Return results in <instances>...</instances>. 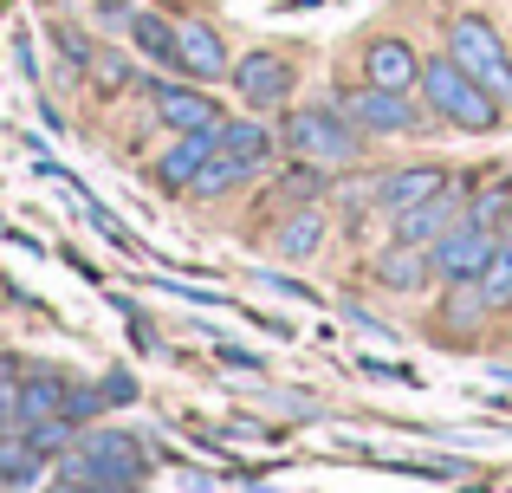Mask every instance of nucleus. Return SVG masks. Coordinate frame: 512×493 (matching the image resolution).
I'll use <instances>...</instances> for the list:
<instances>
[{"instance_id":"obj_7","label":"nucleus","mask_w":512,"mask_h":493,"mask_svg":"<svg viewBox=\"0 0 512 493\" xmlns=\"http://www.w3.org/2000/svg\"><path fill=\"white\" fill-rule=\"evenodd\" d=\"M448 228H461V202H454L448 189H441V195H428V202H415V208H402V215H396V241H409V247H435Z\"/></svg>"},{"instance_id":"obj_2","label":"nucleus","mask_w":512,"mask_h":493,"mask_svg":"<svg viewBox=\"0 0 512 493\" xmlns=\"http://www.w3.org/2000/svg\"><path fill=\"white\" fill-rule=\"evenodd\" d=\"M448 52H454V65H467V72L480 78V85L493 91V98H512V65H506V46H500V33H493L480 13H467V20H454L448 26Z\"/></svg>"},{"instance_id":"obj_20","label":"nucleus","mask_w":512,"mask_h":493,"mask_svg":"<svg viewBox=\"0 0 512 493\" xmlns=\"http://www.w3.org/2000/svg\"><path fill=\"white\" fill-rule=\"evenodd\" d=\"M480 299H487V305H506V299H512V234L493 247L487 273H480Z\"/></svg>"},{"instance_id":"obj_13","label":"nucleus","mask_w":512,"mask_h":493,"mask_svg":"<svg viewBox=\"0 0 512 493\" xmlns=\"http://www.w3.org/2000/svg\"><path fill=\"white\" fill-rule=\"evenodd\" d=\"M441 182H448L441 169L415 163V169H389L376 195H383V208H396V215H402V208H415V202H428V195H441Z\"/></svg>"},{"instance_id":"obj_6","label":"nucleus","mask_w":512,"mask_h":493,"mask_svg":"<svg viewBox=\"0 0 512 493\" xmlns=\"http://www.w3.org/2000/svg\"><path fill=\"white\" fill-rule=\"evenodd\" d=\"M344 124L357 130H376V137H396V130H415V111L402 104V91H383V85H357L344 91Z\"/></svg>"},{"instance_id":"obj_3","label":"nucleus","mask_w":512,"mask_h":493,"mask_svg":"<svg viewBox=\"0 0 512 493\" xmlns=\"http://www.w3.org/2000/svg\"><path fill=\"white\" fill-rule=\"evenodd\" d=\"M65 474H78V481H91V487H137L143 481V448L117 429L85 435V448L65 461Z\"/></svg>"},{"instance_id":"obj_8","label":"nucleus","mask_w":512,"mask_h":493,"mask_svg":"<svg viewBox=\"0 0 512 493\" xmlns=\"http://www.w3.org/2000/svg\"><path fill=\"white\" fill-rule=\"evenodd\" d=\"M227 124V117H221ZM221 124H201V130H188L182 143H175V150L163 156V163H156V182H163V189H188V182L201 176V163H208L214 150H221Z\"/></svg>"},{"instance_id":"obj_9","label":"nucleus","mask_w":512,"mask_h":493,"mask_svg":"<svg viewBox=\"0 0 512 493\" xmlns=\"http://www.w3.org/2000/svg\"><path fill=\"white\" fill-rule=\"evenodd\" d=\"M234 85H240V98L247 104H286V91H292V72H286V59H273V52H253V59H240L234 65Z\"/></svg>"},{"instance_id":"obj_18","label":"nucleus","mask_w":512,"mask_h":493,"mask_svg":"<svg viewBox=\"0 0 512 493\" xmlns=\"http://www.w3.org/2000/svg\"><path fill=\"white\" fill-rule=\"evenodd\" d=\"M130 33H137V46L150 52V59L182 65V52H175V26H169V20H156V13H130Z\"/></svg>"},{"instance_id":"obj_25","label":"nucleus","mask_w":512,"mask_h":493,"mask_svg":"<svg viewBox=\"0 0 512 493\" xmlns=\"http://www.w3.org/2000/svg\"><path fill=\"white\" fill-rule=\"evenodd\" d=\"M0 377H13V364H7V357H0Z\"/></svg>"},{"instance_id":"obj_5","label":"nucleus","mask_w":512,"mask_h":493,"mask_svg":"<svg viewBox=\"0 0 512 493\" xmlns=\"http://www.w3.org/2000/svg\"><path fill=\"white\" fill-rule=\"evenodd\" d=\"M493 247H500V234L480 228V221H461V228H448L435 241V273L441 279H480L493 260Z\"/></svg>"},{"instance_id":"obj_17","label":"nucleus","mask_w":512,"mask_h":493,"mask_svg":"<svg viewBox=\"0 0 512 493\" xmlns=\"http://www.w3.org/2000/svg\"><path fill=\"white\" fill-rule=\"evenodd\" d=\"M240 176H253V163H240V156L214 150L208 163H201V176L188 182V189H195V195H227V189H240Z\"/></svg>"},{"instance_id":"obj_19","label":"nucleus","mask_w":512,"mask_h":493,"mask_svg":"<svg viewBox=\"0 0 512 493\" xmlns=\"http://www.w3.org/2000/svg\"><path fill=\"white\" fill-rule=\"evenodd\" d=\"M325 247V221L318 215H292L286 228H279V253H286V260H305V253H318Z\"/></svg>"},{"instance_id":"obj_23","label":"nucleus","mask_w":512,"mask_h":493,"mask_svg":"<svg viewBox=\"0 0 512 493\" xmlns=\"http://www.w3.org/2000/svg\"><path fill=\"white\" fill-rule=\"evenodd\" d=\"M363 370H370V377H383V383H409V370H402V364H383V357H363Z\"/></svg>"},{"instance_id":"obj_1","label":"nucleus","mask_w":512,"mask_h":493,"mask_svg":"<svg viewBox=\"0 0 512 493\" xmlns=\"http://www.w3.org/2000/svg\"><path fill=\"white\" fill-rule=\"evenodd\" d=\"M422 91H428V104L461 130H493L500 124V98H493L467 65H454V52L448 59H422Z\"/></svg>"},{"instance_id":"obj_14","label":"nucleus","mask_w":512,"mask_h":493,"mask_svg":"<svg viewBox=\"0 0 512 493\" xmlns=\"http://www.w3.org/2000/svg\"><path fill=\"white\" fill-rule=\"evenodd\" d=\"M435 273V247H409V241H396L376 260V279L383 286H396V292H409V286H422V279Z\"/></svg>"},{"instance_id":"obj_12","label":"nucleus","mask_w":512,"mask_h":493,"mask_svg":"<svg viewBox=\"0 0 512 493\" xmlns=\"http://www.w3.org/2000/svg\"><path fill=\"white\" fill-rule=\"evenodd\" d=\"M156 117H163L169 130H201V124H221V111H214L201 91H182V85H156Z\"/></svg>"},{"instance_id":"obj_15","label":"nucleus","mask_w":512,"mask_h":493,"mask_svg":"<svg viewBox=\"0 0 512 493\" xmlns=\"http://www.w3.org/2000/svg\"><path fill=\"white\" fill-rule=\"evenodd\" d=\"M65 396H72V377H52V370H39V377L20 390V416H26V422L65 416Z\"/></svg>"},{"instance_id":"obj_16","label":"nucleus","mask_w":512,"mask_h":493,"mask_svg":"<svg viewBox=\"0 0 512 493\" xmlns=\"http://www.w3.org/2000/svg\"><path fill=\"white\" fill-rule=\"evenodd\" d=\"M221 150L260 169L266 156H273V130H266V124H221Z\"/></svg>"},{"instance_id":"obj_10","label":"nucleus","mask_w":512,"mask_h":493,"mask_svg":"<svg viewBox=\"0 0 512 493\" xmlns=\"http://www.w3.org/2000/svg\"><path fill=\"white\" fill-rule=\"evenodd\" d=\"M415 78H422V59H415L402 39H376L370 52H363V85H383V91H409Z\"/></svg>"},{"instance_id":"obj_11","label":"nucleus","mask_w":512,"mask_h":493,"mask_svg":"<svg viewBox=\"0 0 512 493\" xmlns=\"http://www.w3.org/2000/svg\"><path fill=\"white\" fill-rule=\"evenodd\" d=\"M175 52H182V72H195V78H221L227 72V46H221V33H214L208 20L175 26Z\"/></svg>"},{"instance_id":"obj_21","label":"nucleus","mask_w":512,"mask_h":493,"mask_svg":"<svg viewBox=\"0 0 512 493\" xmlns=\"http://www.w3.org/2000/svg\"><path fill=\"white\" fill-rule=\"evenodd\" d=\"M506 215H512V189H506V182L480 189V195H474V208H467V221H480V228H500Z\"/></svg>"},{"instance_id":"obj_4","label":"nucleus","mask_w":512,"mask_h":493,"mask_svg":"<svg viewBox=\"0 0 512 493\" xmlns=\"http://www.w3.org/2000/svg\"><path fill=\"white\" fill-rule=\"evenodd\" d=\"M286 143L305 156V163H350L357 156V130H344V117H331V111H299L286 124Z\"/></svg>"},{"instance_id":"obj_22","label":"nucleus","mask_w":512,"mask_h":493,"mask_svg":"<svg viewBox=\"0 0 512 493\" xmlns=\"http://www.w3.org/2000/svg\"><path fill=\"white\" fill-rule=\"evenodd\" d=\"M130 396H137V377H130V370H111V377L98 383V403L111 409V403H130Z\"/></svg>"},{"instance_id":"obj_24","label":"nucleus","mask_w":512,"mask_h":493,"mask_svg":"<svg viewBox=\"0 0 512 493\" xmlns=\"http://www.w3.org/2000/svg\"><path fill=\"white\" fill-rule=\"evenodd\" d=\"M221 364H234V370H260V357H247V351H234V344H227Z\"/></svg>"}]
</instances>
